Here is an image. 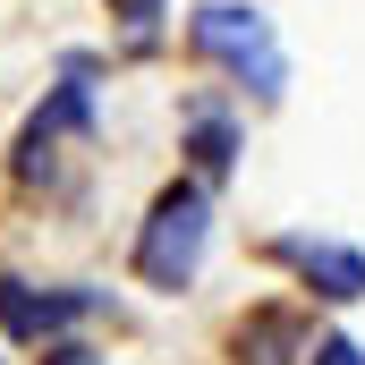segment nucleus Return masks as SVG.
I'll return each mask as SVG.
<instances>
[{"mask_svg": "<svg viewBox=\"0 0 365 365\" xmlns=\"http://www.w3.org/2000/svg\"><path fill=\"white\" fill-rule=\"evenodd\" d=\"M43 365H102V357H93L86 340H68V331H60V340H43Z\"/></svg>", "mask_w": 365, "mask_h": 365, "instance_id": "10", "label": "nucleus"}, {"mask_svg": "<svg viewBox=\"0 0 365 365\" xmlns=\"http://www.w3.org/2000/svg\"><path fill=\"white\" fill-rule=\"evenodd\" d=\"M204 247H212V195L187 179V187H162L145 230H136V280L145 289H187L204 272Z\"/></svg>", "mask_w": 365, "mask_h": 365, "instance_id": "2", "label": "nucleus"}, {"mask_svg": "<svg viewBox=\"0 0 365 365\" xmlns=\"http://www.w3.org/2000/svg\"><path fill=\"white\" fill-rule=\"evenodd\" d=\"M306 365H365V349H357V340H314Z\"/></svg>", "mask_w": 365, "mask_h": 365, "instance_id": "9", "label": "nucleus"}, {"mask_svg": "<svg viewBox=\"0 0 365 365\" xmlns=\"http://www.w3.org/2000/svg\"><path fill=\"white\" fill-rule=\"evenodd\" d=\"M86 68H93V60H68V86H51V102L26 119V136H17V179H26V187H51V170H60V145H68V136H93Z\"/></svg>", "mask_w": 365, "mask_h": 365, "instance_id": "3", "label": "nucleus"}, {"mask_svg": "<svg viewBox=\"0 0 365 365\" xmlns=\"http://www.w3.org/2000/svg\"><path fill=\"white\" fill-rule=\"evenodd\" d=\"M187 153H195V170H204V179H221V170L238 162V128H230V110H212V102H204V110L187 119Z\"/></svg>", "mask_w": 365, "mask_h": 365, "instance_id": "7", "label": "nucleus"}, {"mask_svg": "<svg viewBox=\"0 0 365 365\" xmlns=\"http://www.w3.org/2000/svg\"><path fill=\"white\" fill-rule=\"evenodd\" d=\"M162 9H170V0H110V17H119L128 34H153V26H162Z\"/></svg>", "mask_w": 365, "mask_h": 365, "instance_id": "8", "label": "nucleus"}, {"mask_svg": "<svg viewBox=\"0 0 365 365\" xmlns=\"http://www.w3.org/2000/svg\"><path fill=\"white\" fill-rule=\"evenodd\" d=\"M187 43H195V60L230 68L255 102H280V86H289V51H280L272 17H264L255 0H204V9L187 17Z\"/></svg>", "mask_w": 365, "mask_h": 365, "instance_id": "1", "label": "nucleus"}, {"mask_svg": "<svg viewBox=\"0 0 365 365\" xmlns=\"http://www.w3.org/2000/svg\"><path fill=\"white\" fill-rule=\"evenodd\" d=\"M102 306H110L102 289H34V280L0 272V323H9V340H26V349H43V340L77 331V323L102 314Z\"/></svg>", "mask_w": 365, "mask_h": 365, "instance_id": "4", "label": "nucleus"}, {"mask_svg": "<svg viewBox=\"0 0 365 365\" xmlns=\"http://www.w3.org/2000/svg\"><path fill=\"white\" fill-rule=\"evenodd\" d=\"M272 255H280L297 280H306L314 297H331V306L365 297V255H357V247H340V238H280Z\"/></svg>", "mask_w": 365, "mask_h": 365, "instance_id": "5", "label": "nucleus"}, {"mask_svg": "<svg viewBox=\"0 0 365 365\" xmlns=\"http://www.w3.org/2000/svg\"><path fill=\"white\" fill-rule=\"evenodd\" d=\"M306 349H314V340H306V323H297V314H280V306L247 314V331H238V365H297Z\"/></svg>", "mask_w": 365, "mask_h": 365, "instance_id": "6", "label": "nucleus"}]
</instances>
